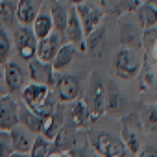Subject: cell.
I'll return each mask as SVG.
<instances>
[{
	"label": "cell",
	"mask_w": 157,
	"mask_h": 157,
	"mask_svg": "<svg viewBox=\"0 0 157 157\" xmlns=\"http://www.w3.org/2000/svg\"><path fill=\"white\" fill-rule=\"evenodd\" d=\"M155 30H157V24H155Z\"/></svg>",
	"instance_id": "40"
},
{
	"label": "cell",
	"mask_w": 157,
	"mask_h": 157,
	"mask_svg": "<svg viewBox=\"0 0 157 157\" xmlns=\"http://www.w3.org/2000/svg\"><path fill=\"white\" fill-rule=\"evenodd\" d=\"M10 151H11L10 135L8 133H0V157H8Z\"/></svg>",
	"instance_id": "32"
},
{
	"label": "cell",
	"mask_w": 157,
	"mask_h": 157,
	"mask_svg": "<svg viewBox=\"0 0 157 157\" xmlns=\"http://www.w3.org/2000/svg\"><path fill=\"white\" fill-rule=\"evenodd\" d=\"M144 124L151 133H157V107H148L144 113Z\"/></svg>",
	"instance_id": "31"
},
{
	"label": "cell",
	"mask_w": 157,
	"mask_h": 157,
	"mask_svg": "<svg viewBox=\"0 0 157 157\" xmlns=\"http://www.w3.org/2000/svg\"><path fill=\"white\" fill-rule=\"evenodd\" d=\"M74 8H76L78 19H80V22H82V28H83V35H85V37H87L96 26L102 24V15H104V13H102L93 2H89V0H82V2L74 4Z\"/></svg>",
	"instance_id": "8"
},
{
	"label": "cell",
	"mask_w": 157,
	"mask_h": 157,
	"mask_svg": "<svg viewBox=\"0 0 157 157\" xmlns=\"http://www.w3.org/2000/svg\"><path fill=\"white\" fill-rule=\"evenodd\" d=\"M68 10H70V6H68L67 0H54L52 6H50V17L54 22V30L59 33H63V30H65Z\"/></svg>",
	"instance_id": "21"
},
{
	"label": "cell",
	"mask_w": 157,
	"mask_h": 157,
	"mask_svg": "<svg viewBox=\"0 0 157 157\" xmlns=\"http://www.w3.org/2000/svg\"><path fill=\"white\" fill-rule=\"evenodd\" d=\"M8 157H28V153H21V151H13V150H11Z\"/></svg>",
	"instance_id": "36"
},
{
	"label": "cell",
	"mask_w": 157,
	"mask_h": 157,
	"mask_svg": "<svg viewBox=\"0 0 157 157\" xmlns=\"http://www.w3.org/2000/svg\"><path fill=\"white\" fill-rule=\"evenodd\" d=\"M76 128L70 124V126H65L63 124V128L57 131V135L52 139L54 140V144H56V150L57 151H68V150H72L74 146H76Z\"/></svg>",
	"instance_id": "22"
},
{
	"label": "cell",
	"mask_w": 157,
	"mask_h": 157,
	"mask_svg": "<svg viewBox=\"0 0 157 157\" xmlns=\"http://www.w3.org/2000/svg\"><path fill=\"white\" fill-rule=\"evenodd\" d=\"M52 2H54V0H52Z\"/></svg>",
	"instance_id": "41"
},
{
	"label": "cell",
	"mask_w": 157,
	"mask_h": 157,
	"mask_svg": "<svg viewBox=\"0 0 157 157\" xmlns=\"http://www.w3.org/2000/svg\"><path fill=\"white\" fill-rule=\"evenodd\" d=\"M21 96H22V104L41 118H46L57 105V98L54 96L50 87L43 83L30 82L21 89Z\"/></svg>",
	"instance_id": "1"
},
{
	"label": "cell",
	"mask_w": 157,
	"mask_h": 157,
	"mask_svg": "<svg viewBox=\"0 0 157 157\" xmlns=\"http://www.w3.org/2000/svg\"><path fill=\"white\" fill-rule=\"evenodd\" d=\"M85 102L91 111V122L100 120V117L105 113V85L96 72H93L91 76V93L89 98H85Z\"/></svg>",
	"instance_id": "5"
},
{
	"label": "cell",
	"mask_w": 157,
	"mask_h": 157,
	"mask_svg": "<svg viewBox=\"0 0 157 157\" xmlns=\"http://www.w3.org/2000/svg\"><path fill=\"white\" fill-rule=\"evenodd\" d=\"M63 124H65V111H63V104L59 102V104L56 105V109H54L46 118H43L41 135L52 142V139H54V137L57 135V131L63 128Z\"/></svg>",
	"instance_id": "13"
},
{
	"label": "cell",
	"mask_w": 157,
	"mask_h": 157,
	"mask_svg": "<svg viewBox=\"0 0 157 157\" xmlns=\"http://www.w3.org/2000/svg\"><path fill=\"white\" fill-rule=\"evenodd\" d=\"M17 113H19V124L21 126H24L28 131H32V133H41V124H43V118L41 117H37L32 109H28L22 102L21 104H17Z\"/></svg>",
	"instance_id": "20"
},
{
	"label": "cell",
	"mask_w": 157,
	"mask_h": 157,
	"mask_svg": "<svg viewBox=\"0 0 157 157\" xmlns=\"http://www.w3.org/2000/svg\"><path fill=\"white\" fill-rule=\"evenodd\" d=\"M93 150L102 157H126L129 153L124 142L109 133H98L93 139Z\"/></svg>",
	"instance_id": "6"
},
{
	"label": "cell",
	"mask_w": 157,
	"mask_h": 157,
	"mask_svg": "<svg viewBox=\"0 0 157 157\" xmlns=\"http://www.w3.org/2000/svg\"><path fill=\"white\" fill-rule=\"evenodd\" d=\"M8 135H10V144H11V150H13V151L28 153V150H30L33 139L30 137V131H28L24 126L17 124L15 128H11V129L8 131Z\"/></svg>",
	"instance_id": "17"
},
{
	"label": "cell",
	"mask_w": 157,
	"mask_h": 157,
	"mask_svg": "<svg viewBox=\"0 0 157 157\" xmlns=\"http://www.w3.org/2000/svg\"><path fill=\"white\" fill-rule=\"evenodd\" d=\"M135 13H137V21L142 28H155V24H157V6H153L150 2H142V4L137 6Z\"/></svg>",
	"instance_id": "23"
},
{
	"label": "cell",
	"mask_w": 157,
	"mask_h": 157,
	"mask_svg": "<svg viewBox=\"0 0 157 157\" xmlns=\"http://www.w3.org/2000/svg\"><path fill=\"white\" fill-rule=\"evenodd\" d=\"M70 124L76 129H85L93 124L91 122V111H89L85 98H78L70 104Z\"/></svg>",
	"instance_id": "15"
},
{
	"label": "cell",
	"mask_w": 157,
	"mask_h": 157,
	"mask_svg": "<svg viewBox=\"0 0 157 157\" xmlns=\"http://www.w3.org/2000/svg\"><path fill=\"white\" fill-rule=\"evenodd\" d=\"M120 137L131 155H135L144 146V131L139 113H129L120 118Z\"/></svg>",
	"instance_id": "2"
},
{
	"label": "cell",
	"mask_w": 157,
	"mask_h": 157,
	"mask_svg": "<svg viewBox=\"0 0 157 157\" xmlns=\"http://www.w3.org/2000/svg\"><path fill=\"white\" fill-rule=\"evenodd\" d=\"M17 104L10 94L0 96V133H8L11 128L19 124Z\"/></svg>",
	"instance_id": "10"
},
{
	"label": "cell",
	"mask_w": 157,
	"mask_h": 157,
	"mask_svg": "<svg viewBox=\"0 0 157 157\" xmlns=\"http://www.w3.org/2000/svg\"><path fill=\"white\" fill-rule=\"evenodd\" d=\"M100 4L104 11L111 15H124L129 10H137L139 6V2H135V0H100Z\"/></svg>",
	"instance_id": "24"
},
{
	"label": "cell",
	"mask_w": 157,
	"mask_h": 157,
	"mask_svg": "<svg viewBox=\"0 0 157 157\" xmlns=\"http://www.w3.org/2000/svg\"><path fill=\"white\" fill-rule=\"evenodd\" d=\"M4 80L8 87V94H13L24 87V70L15 61H6L4 63Z\"/></svg>",
	"instance_id": "16"
},
{
	"label": "cell",
	"mask_w": 157,
	"mask_h": 157,
	"mask_svg": "<svg viewBox=\"0 0 157 157\" xmlns=\"http://www.w3.org/2000/svg\"><path fill=\"white\" fill-rule=\"evenodd\" d=\"M13 41H15V48L19 52V56L24 61H30L35 57V50H37V37L32 30V26H24L21 24L15 33H13Z\"/></svg>",
	"instance_id": "7"
},
{
	"label": "cell",
	"mask_w": 157,
	"mask_h": 157,
	"mask_svg": "<svg viewBox=\"0 0 157 157\" xmlns=\"http://www.w3.org/2000/svg\"><path fill=\"white\" fill-rule=\"evenodd\" d=\"M135 157H157V150H153V148H140L137 153H135Z\"/></svg>",
	"instance_id": "33"
},
{
	"label": "cell",
	"mask_w": 157,
	"mask_h": 157,
	"mask_svg": "<svg viewBox=\"0 0 157 157\" xmlns=\"http://www.w3.org/2000/svg\"><path fill=\"white\" fill-rule=\"evenodd\" d=\"M56 98L61 104H72L74 100L82 98V83L80 78L74 74H63L54 82Z\"/></svg>",
	"instance_id": "4"
},
{
	"label": "cell",
	"mask_w": 157,
	"mask_h": 157,
	"mask_svg": "<svg viewBox=\"0 0 157 157\" xmlns=\"http://www.w3.org/2000/svg\"><path fill=\"white\" fill-rule=\"evenodd\" d=\"M76 56H78V48H76L74 44H70V43L61 44L59 50H57V54H56L54 59L50 61L54 72H61V70H65L67 67H70Z\"/></svg>",
	"instance_id": "18"
},
{
	"label": "cell",
	"mask_w": 157,
	"mask_h": 157,
	"mask_svg": "<svg viewBox=\"0 0 157 157\" xmlns=\"http://www.w3.org/2000/svg\"><path fill=\"white\" fill-rule=\"evenodd\" d=\"M63 33H65L67 41L78 48V52H87V48H85V35H83V28H82L80 19H78V13H76L74 4H72V6H70V10H68V17H67V24H65Z\"/></svg>",
	"instance_id": "9"
},
{
	"label": "cell",
	"mask_w": 157,
	"mask_h": 157,
	"mask_svg": "<svg viewBox=\"0 0 157 157\" xmlns=\"http://www.w3.org/2000/svg\"><path fill=\"white\" fill-rule=\"evenodd\" d=\"M48 153H50V140L44 139L41 133H37L28 150V157H48Z\"/></svg>",
	"instance_id": "26"
},
{
	"label": "cell",
	"mask_w": 157,
	"mask_h": 157,
	"mask_svg": "<svg viewBox=\"0 0 157 157\" xmlns=\"http://www.w3.org/2000/svg\"><path fill=\"white\" fill-rule=\"evenodd\" d=\"M140 46L144 48L146 54H153L157 48V30L155 28H144L140 35Z\"/></svg>",
	"instance_id": "27"
},
{
	"label": "cell",
	"mask_w": 157,
	"mask_h": 157,
	"mask_svg": "<svg viewBox=\"0 0 157 157\" xmlns=\"http://www.w3.org/2000/svg\"><path fill=\"white\" fill-rule=\"evenodd\" d=\"M68 4H78V2H82V0H67Z\"/></svg>",
	"instance_id": "37"
},
{
	"label": "cell",
	"mask_w": 157,
	"mask_h": 157,
	"mask_svg": "<svg viewBox=\"0 0 157 157\" xmlns=\"http://www.w3.org/2000/svg\"><path fill=\"white\" fill-rule=\"evenodd\" d=\"M2 2H4V0H0V6H2Z\"/></svg>",
	"instance_id": "39"
},
{
	"label": "cell",
	"mask_w": 157,
	"mask_h": 157,
	"mask_svg": "<svg viewBox=\"0 0 157 157\" xmlns=\"http://www.w3.org/2000/svg\"><path fill=\"white\" fill-rule=\"evenodd\" d=\"M94 157H102V155H98V153H94Z\"/></svg>",
	"instance_id": "38"
},
{
	"label": "cell",
	"mask_w": 157,
	"mask_h": 157,
	"mask_svg": "<svg viewBox=\"0 0 157 157\" xmlns=\"http://www.w3.org/2000/svg\"><path fill=\"white\" fill-rule=\"evenodd\" d=\"M43 6H44V0H19L15 6V17L21 24L30 26L37 17V13L43 10Z\"/></svg>",
	"instance_id": "14"
},
{
	"label": "cell",
	"mask_w": 157,
	"mask_h": 157,
	"mask_svg": "<svg viewBox=\"0 0 157 157\" xmlns=\"http://www.w3.org/2000/svg\"><path fill=\"white\" fill-rule=\"evenodd\" d=\"M8 94V87H6V80H4V68H0V96Z\"/></svg>",
	"instance_id": "34"
},
{
	"label": "cell",
	"mask_w": 157,
	"mask_h": 157,
	"mask_svg": "<svg viewBox=\"0 0 157 157\" xmlns=\"http://www.w3.org/2000/svg\"><path fill=\"white\" fill-rule=\"evenodd\" d=\"M63 44V39H61V33L59 32H52V33H48L46 37H43V39H39L37 41V50H35V57L37 59H41V61H44V63H50L52 59H54V56L57 54V50H59V46Z\"/></svg>",
	"instance_id": "11"
},
{
	"label": "cell",
	"mask_w": 157,
	"mask_h": 157,
	"mask_svg": "<svg viewBox=\"0 0 157 157\" xmlns=\"http://www.w3.org/2000/svg\"><path fill=\"white\" fill-rule=\"evenodd\" d=\"M137 78H139V83H140V91H146V89L151 87V83H153V70H151V67L146 61L142 63Z\"/></svg>",
	"instance_id": "30"
},
{
	"label": "cell",
	"mask_w": 157,
	"mask_h": 157,
	"mask_svg": "<svg viewBox=\"0 0 157 157\" xmlns=\"http://www.w3.org/2000/svg\"><path fill=\"white\" fill-rule=\"evenodd\" d=\"M30 26H32V30H33L37 41L43 39V37H46L48 33H52V32H54V22H52V17H50V10H46V8L43 6V10L37 13V17L33 19V22H32Z\"/></svg>",
	"instance_id": "19"
},
{
	"label": "cell",
	"mask_w": 157,
	"mask_h": 157,
	"mask_svg": "<svg viewBox=\"0 0 157 157\" xmlns=\"http://www.w3.org/2000/svg\"><path fill=\"white\" fill-rule=\"evenodd\" d=\"M10 54H11V39L10 33L6 32V26L0 24V65L10 61Z\"/></svg>",
	"instance_id": "28"
},
{
	"label": "cell",
	"mask_w": 157,
	"mask_h": 157,
	"mask_svg": "<svg viewBox=\"0 0 157 157\" xmlns=\"http://www.w3.org/2000/svg\"><path fill=\"white\" fill-rule=\"evenodd\" d=\"M15 21H17L15 6L11 2H8V0H4L2 6H0V24H2V26H11Z\"/></svg>",
	"instance_id": "29"
},
{
	"label": "cell",
	"mask_w": 157,
	"mask_h": 157,
	"mask_svg": "<svg viewBox=\"0 0 157 157\" xmlns=\"http://www.w3.org/2000/svg\"><path fill=\"white\" fill-rule=\"evenodd\" d=\"M48 157H70V155H68L67 151H57V150H56L54 153H48Z\"/></svg>",
	"instance_id": "35"
},
{
	"label": "cell",
	"mask_w": 157,
	"mask_h": 157,
	"mask_svg": "<svg viewBox=\"0 0 157 157\" xmlns=\"http://www.w3.org/2000/svg\"><path fill=\"white\" fill-rule=\"evenodd\" d=\"M28 63V72H30V78L33 83H43V85H48V87H54V68L50 63H44L37 57L26 61Z\"/></svg>",
	"instance_id": "12"
},
{
	"label": "cell",
	"mask_w": 157,
	"mask_h": 157,
	"mask_svg": "<svg viewBox=\"0 0 157 157\" xmlns=\"http://www.w3.org/2000/svg\"><path fill=\"white\" fill-rule=\"evenodd\" d=\"M140 67H142V59L139 57L135 48L122 46L117 50V54L113 57V68H115L118 78H122V80H133V78H137Z\"/></svg>",
	"instance_id": "3"
},
{
	"label": "cell",
	"mask_w": 157,
	"mask_h": 157,
	"mask_svg": "<svg viewBox=\"0 0 157 157\" xmlns=\"http://www.w3.org/2000/svg\"><path fill=\"white\" fill-rule=\"evenodd\" d=\"M104 37H105V28L100 24L87 35V44H85L87 52L93 56H98L104 48Z\"/></svg>",
	"instance_id": "25"
}]
</instances>
